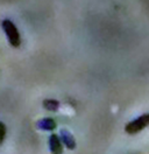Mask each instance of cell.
<instances>
[{
    "label": "cell",
    "mask_w": 149,
    "mask_h": 154,
    "mask_svg": "<svg viewBox=\"0 0 149 154\" xmlns=\"http://www.w3.org/2000/svg\"><path fill=\"white\" fill-rule=\"evenodd\" d=\"M147 126H149V113H143L140 117H138L136 119L129 122L125 126V131L128 134H136L138 132L142 131Z\"/></svg>",
    "instance_id": "cell-2"
},
{
    "label": "cell",
    "mask_w": 149,
    "mask_h": 154,
    "mask_svg": "<svg viewBox=\"0 0 149 154\" xmlns=\"http://www.w3.org/2000/svg\"><path fill=\"white\" fill-rule=\"evenodd\" d=\"M42 105H43L44 110L50 111V112H58L63 107V105L58 100H56V99H44Z\"/></svg>",
    "instance_id": "cell-6"
},
{
    "label": "cell",
    "mask_w": 149,
    "mask_h": 154,
    "mask_svg": "<svg viewBox=\"0 0 149 154\" xmlns=\"http://www.w3.org/2000/svg\"><path fill=\"white\" fill-rule=\"evenodd\" d=\"M1 28L4 30V33L6 34V38L8 40L9 45L14 48H19L21 45V36H20V33H19L17 26L9 19H5L1 22Z\"/></svg>",
    "instance_id": "cell-1"
},
{
    "label": "cell",
    "mask_w": 149,
    "mask_h": 154,
    "mask_svg": "<svg viewBox=\"0 0 149 154\" xmlns=\"http://www.w3.org/2000/svg\"><path fill=\"white\" fill-rule=\"evenodd\" d=\"M62 140L58 135L55 133L49 137V149L51 154H62L63 153V146H62Z\"/></svg>",
    "instance_id": "cell-4"
},
{
    "label": "cell",
    "mask_w": 149,
    "mask_h": 154,
    "mask_svg": "<svg viewBox=\"0 0 149 154\" xmlns=\"http://www.w3.org/2000/svg\"><path fill=\"white\" fill-rule=\"evenodd\" d=\"M0 128H1V138H0V141L4 143L5 135H6V127H5V124H4V123H0Z\"/></svg>",
    "instance_id": "cell-7"
},
{
    "label": "cell",
    "mask_w": 149,
    "mask_h": 154,
    "mask_svg": "<svg viewBox=\"0 0 149 154\" xmlns=\"http://www.w3.org/2000/svg\"><path fill=\"white\" fill-rule=\"evenodd\" d=\"M59 138H61V140H62V143L64 145L65 147L68 148V149H70V151H74V148H76V139L74 138V135L71 134L66 128H61L59 130Z\"/></svg>",
    "instance_id": "cell-3"
},
{
    "label": "cell",
    "mask_w": 149,
    "mask_h": 154,
    "mask_svg": "<svg viewBox=\"0 0 149 154\" xmlns=\"http://www.w3.org/2000/svg\"><path fill=\"white\" fill-rule=\"evenodd\" d=\"M35 127L40 131H53L56 128V122L50 117L41 118L35 123Z\"/></svg>",
    "instance_id": "cell-5"
}]
</instances>
